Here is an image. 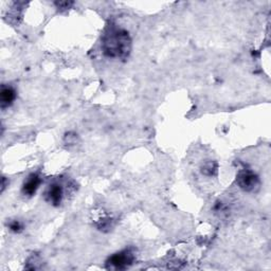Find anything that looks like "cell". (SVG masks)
Wrapping results in <instances>:
<instances>
[{"label": "cell", "instance_id": "obj_1", "mask_svg": "<svg viewBox=\"0 0 271 271\" xmlns=\"http://www.w3.org/2000/svg\"><path fill=\"white\" fill-rule=\"evenodd\" d=\"M102 48L108 58H125L131 52L132 41L125 31L113 28L104 35Z\"/></svg>", "mask_w": 271, "mask_h": 271}, {"label": "cell", "instance_id": "obj_2", "mask_svg": "<svg viewBox=\"0 0 271 271\" xmlns=\"http://www.w3.org/2000/svg\"><path fill=\"white\" fill-rule=\"evenodd\" d=\"M135 254L131 250H123L110 256L107 261V268L115 270H122L133 265Z\"/></svg>", "mask_w": 271, "mask_h": 271}, {"label": "cell", "instance_id": "obj_3", "mask_svg": "<svg viewBox=\"0 0 271 271\" xmlns=\"http://www.w3.org/2000/svg\"><path fill=\"white\" fill-rule=\"evenodd\" d=\"M236 180L239 188L243 189L244 191H247V192L254 191L258 187V184H260L258 177L250 170H243L239 172Z\"/></svg>", "mask_w": 271, "mask_h": 271}, {"label": "cell", "instance_id": "obj_4", "mask_svg": "<svg viewBox=\"0 0 271 271\" xmlns=\"http://www.w3.org/2000/svg\"><path fill=\"white\" fill-rule=\"evenodd\" d=\"M61 198H63V188L60 184L53 183L51 184L46 192V199L53 206H58L61 202Z\"/></svg>", "mask_w": 271, "mask_h": 271}, {"label": "cell", "instance_id": "obj_5", "mask_svg": "<svg viewBox=\"0 0 271 271\" xmlns=\"http://www.w3.org/2000/svg\"><path fill=\"white\" fill-rule=\"evenodd\" d=\"M40 178L39 175L32 174L28 177V179L24 181L22 187V193L27 196H33L36 191L39 190L40 186Z\"/></svg>", "mask_w": 271, "mask_h": 271}, {"label": "cell", "instance_id": "obj_6", "mask_svg": "<svg viewBox=\"0 0 271 271\" xmlns=\"http://www.w3.org/2000/svg\"><path fill=\"white\" fill-rule=\"evenodd\" d=\"M16 97V92L12 87H3L1 88V92H0V102H1V107L5 108L9 107L12 103L14 102Z\"/></svg>", "mask_w": 271, "mask_h": 271}, {"label": "cell", "instance_id": "obj_7", "mask_svg": "<svg viewBox=\"0 0 271 271\" xmlns=\"http://www.w3.org/2000/svg\"><path fill=\"white\" fill-rule=\"evenodd\" d=\"M10 228H11V230L17 232V231H19L20 229H22V226L20 225L19 221L16 220V221H13V223L10 225Z\"/></svg>", "mask_w": 271, "mask_h": 271}]
</instances>
